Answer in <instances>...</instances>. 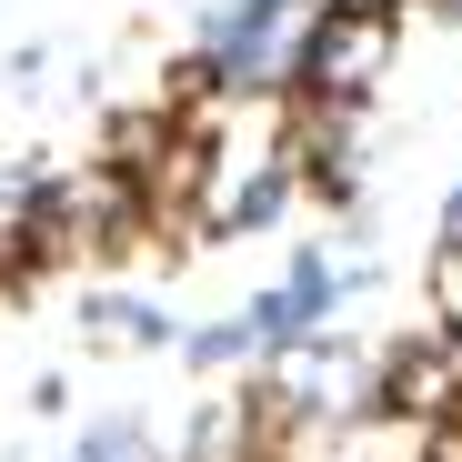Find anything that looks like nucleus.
I'll return each instance as SVG.
<instances>
[{
    "instance_id": "f257e3e1",
    "label": "nucleus",
    "mask_w": 462,
    "mask_h": 462,
    "mask_svg": "<svg viewBox=\"0 0 462 462\" xmlns=\"http://www.w3.org/2000/svg\"><path fill=\"white\" fill-rule=\"evenodd\" d=\"M382 60H393V11L382 0H322L312 21H301V51H291V81L312 111H352Z\"/></svg>"
},
{
    "instance_id": "f03ea898",
    "label": "nucleus",
    "mask_w": 462,
    "mask_h": 462,
    "mask_svg": "<svg viewBox=\"0 0 462 462\" xmlns=\"http://www.w3.org/2000/svg\"><path fill=\"white\" fill-rule=\"evenodd\" d=\"M382 412H422L432 432L462 422V332H432V342H402L393 362H382Z\"/></svg>"
},
{
    "instance_id": "7ed1b4c3",
    "label": "nucleus",
    "mask_w": 462,
    "mask_h": 462,
    "mask_svg": "<svg viewBox=\"0 0 462 462\" xmlns=\"http://www.w3.org/2000/svg\"><path fill=\"white\" fill-rule=\"evenodd\" d=\"M272 432H282V393L262 382V393H231V402H211L181 462H272Z\"/></svg>"
},
{
    "instance_id": "20e7f679",
    "label": "nucleus",
    "mask_w": 462,
    "mask_h": 462,
    "mask_svg": "<svg viewBox=\"0 0 462 462\" xmlns=\"http://www.w3.org/2000/svg\"><path fill=\"white\" fill-rule=\"evenodd\" d=\"M282 301L301 312V332H322V312L342 301V272H332L322 252H301V262H291V282H282Z\"/></svg>"
},
{
    "instance_id": "39448f33",
    "label": "nucleus",
    "mask_w": 462,
    "mask_h": 462,
    "mask_svg": "<svg viewBox=\"0 0 462 462\" xmlns=\"http://www.w3.org/2000/svg\"><path fill=\"white\" fill-rule=\"evenodd\" d=\"M432 301H442V332H462V231H442L432 252Z\"/></svg>"
},
{
    "instance_id": "423d86ee",
    "label": "nucleus",
    "mask_w": 462,
    "mask_h": 462,
    "mask_svg": "<svg viewBox=\"0 0 462 462\" xmlns=\"http://www.w3.org/2000/svg\"><path fill=\"white\" fill-rule=\"evenodd\" d=\"M291 21V0H221L211 11V41H231V31H282Z\"/></svg>"
},
{
    "instance_id": "0eeeda50",
    "label": "nucleus",
    "mask_w": 462,
    "mask_h": 462,
    "mask_svg": "<svg viewBox=\"0 0 462 462\" xmlns=\"http://www.w3.org/2000/svg\"><path fill=\"white\" fill-rule=\"evenodd\" d=\"M242 342H252L242 322H211V332H191V362H231V352H242Z\"/></svg>"
},
{
    "instance_id": "6e6552de",
    "label": "nucleus",
    "mask_w": 462,
    "mask_h": 462,
    "mask_svg": "<svg viewBox=\"0 0 462 462\" xmlns=\"http://www.w3.org/2000/svg\"><path fill=\"white\" fill-rule=\"evenodd\" d=\"M422 462H462V422H442V432L422 442Z\"/></svg>"
}]
</instances>
